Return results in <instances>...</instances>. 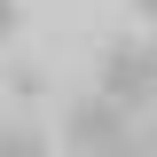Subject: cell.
<instances>
[{"mask_svg": "<svg viewBox=\"0 0 157 157\" xmlns=\"http://www.w3.org/2000/svg\"><path fill=\"white\" fill-rule=\"evenodd\" d=\"M102 102H118L126 118L157 102V39H118V47H102Z\"/></svg>", "mask_w": 157, "mask_h": 157, "instance_id": "1", "label": "cell"}, {"mask_svg": "<svg viewBox=\"0 0 157 157\" xmlns=\"http://www.w3.org/2000/svg\"><path fill=\"white\" fill-rule=\"evenodd\" d=\"M0 157H47V141L32 126H0Z\"/></svg>", "mask_w": 157, "mask_h": 157, "instance_id": "3", "label": "cell"}, {"mask_svg": "<svg viewBox=\"0 0 157 157\" xmlns=\"http://www.w3.org/2000/svg\"><path fill=\"white\" fill-rule=\"evenodd\" d=\"M102 157H157V134H149V126H126V134H118Z\"/></svg>", "mask_w": 157, "mask_h": 157, "instance_id": "4", "label": "cell"}, {"mask_svg": "<svg viewBox=\"0 0 157 157\" xmlns=\"http://www.w3.org/2000/svg\"><path fill=\"white\" fill-rule=\"evenodd\" d=\"M8 32H16V0H0V39H8Z\"/></svg>", "mask_w": 157, "mask_h": 157, "instance_id": "5", "label": "cell"}, {"mask_svg": "<svg viewBox=\"0 0 157 157\" xmlns=\"http://www.w3.org/2000/svg\"><path fill=\"white\" fill-rule=\"evenodd\" d=\"M134 8H141V16H157V0H134Z\"/></svg>", "mask_w": 157, "mask_h": 157, "instance_id": "6", "label": "cell"}, {"mask_svg": "<svg viewBox=\"0 0 157 157\" xmlns=\"http://www.w3.org/2000/svg\"><path fill=\"white\" fill-rule=\"evenodd\" d=\"M126 126H134V118L118 110V102L86 94V102H71V110H63V149H71V157H102L118 134H126Z\"/></svg>", "mask_w": 157, "mask_h": 157, "instance_id": "2", "label": "cell"}]
</instances>
